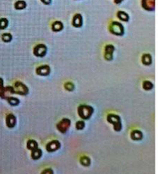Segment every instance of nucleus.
I'll list each match as a JSON object with an SVG mask.
<instances>
[{
    "instance_id": "aec40b11",
    "label": "nucleus",
    "mask_w": 158,
    "mask_h": 174,
    "mask_svg": "<svg viewBox=\"0 0 158 174\" xmlns=\"http://www.w3.org/2000/svg\"><path fill=\"white\" fill-rule=\"evenodd\" d=\"M27 6V4L23 0H19L15 4V8L17 10H22L25 9Z\"/></svg>"
},
{
    "instance_id": "0eeeda50",
    "label": "nucleus",
    "mask_w": 158,
    "mask_h": 174,
    "mask_svg": "<svg viewBox=\"0 0 158 174\" xmlns=\"http://www.w3.org/2000/svg\"><path fill=\"white\" fill-rule=\"evenodd\" d=\"M47 50V49L45 44H38L34 47V54L37 57H43L46 55Z\"/></svg>"
},
{
    "instance_id": "6ab92c4d",
    "label": "nucleus",
    "mask_w": 158,
    "mask_h": 174,
    "mask_svg": "<svg viewBox=\"0 0 158 174\" xmlns=\"http://www.w3.org/2000/svg\"><path fill=\"white\" fill-rule=\"evenodd\" d=\"M117 17L119 20L123 22H128L129 16L124 11H118L117 13Z\"/></svg>"
},
{
    "instance_id": "20e7f679",
    "label": "nucleus",
    "mask_w": 158,
    "mask_h": 174,
    "mask_svg": "<svg viewBox=\"0 0 158 174\" xmlns=\"http://www.w3.org/2000/svg\"><path fill=\"white\" fill-rule=\"evenodd\" d=\"M13 94H18L20 95H27L29 93V89L24 83L21 82H16L15 83L14 87H13Z\"/></svg>"
},
{
    "instance_id": "6e6552de",
    "label": "nucleus",
    "mask_w": 158,
    "mask_h": 174,
    "mask_svg": "<svg viewBox=\"0 0 158 174\" xmlns=\"http://www.w3.org/2000/svg\"><path fill=\"white\" fill-rule=\"evenodd\" d=\"M142 6L148 11H153L155 8V0H142Z\"/></svg>"
},
{
    "instance_id": "9d476101",
    "label": "nucleus",
    "mask_w": 158,
    "mask_h": 174,
    "mask_svg": "<svg viewBox=\"0 0 158 174\" xmlns=\"http://www.w3.org/2000/svg\"><path fill=\"white\" fill-rule=\"evenodd\" d=\"M61 148V144L58 140H53L47 144L46 150L48 152H55Z\"/></svg>"
},
{
    "instance_id": "f3484780",
    "label": "nucleus",
    "mask_w": 158,
    "mask_h": 174,
    "mask_svg": "<svg viewBox=\"0 0 158 174\" xmlns=\"http://www.w3.org/2000/svg\"><path fill=\"white\" fill-rule=\"evenodd\" d=\"M142 63L144 64V65H150L151 63H152V58H151V56L148 53H146V54H144L142 56Z\"/></svg>"
},
{
    "instance_id": "4468645a",
    "label": "nucleus",
    "mask_w": 158,
    "mask_h": 174,
    "mask_svg": "<svg viewBox=\"0 0 158 174\" xmlns=\"http://www.w3.org/2000/svg\"><path fill=\"white\" fill-rule=\"evenodd\" d=\"M131 138L135 141H139L143 139V133L138 130H135L131 133Z\"/></svg>"
},
{
    "instance_id": "ddd939ff",
    "label": "nucleus",
    "mask_w": 158,
    "mask_h": 174,
    "mask_svg": "<svg viewBox=\"0 0 158 174\" xmlns=\"http://www.w3.org/2000/svg\"><path fill=\"white\" fill-rule=\"evenodd\" d=\"M83 24V18L80 14H76L73 17V25L76 28H80Z\"/></svg>"
},
{
    "instance_id": "a211bd4d",
    "label": "nucleus",
    "mask_w": 158,
    "mask_h": 174,
    "mask_svg": "<svg viewBox=\"0 0 158 174\" xmlns=\"http://www.w3.org/2000/svg\"><path fill=\"white\" fill-rule=\"evenodd\" d=\"M27 149L31 150V151H33V150H35L38 148V144L37 143V141L34 140V139H30L27 141Z\"/></svg>"
},
{
    "instance_id": "b1692460",
    "label": "nucleus",
    "mask_w": 158,
    "mask_h": 174,
    "mask_svg": "<svg viewBox=\"0 0 158 174\" xmlns=\"http://www.w3.org/2000/svg\"><path fill=\"white\" fill-rule=\"evenodd\" d=\"M8 25V21L6 18L0 19V29H5Z\"/></svg>"
},
{
    "instance_id": "4be33fe9",
    "label": "nucleus",
    "mask_w": 158,
    "mask_h": 174,
    "mask_svg": "<svg viewBox=\"0 0 158 174\" xmlns=\"http://www.w3.org/2000/svg\"><path fill=\"white\" fill-rule=\"evenodd\" d=\"M79 162L84 167H88L91 164V160L87 156H83L80 158Z\"/></svg>"
},
{
    "instance_id": "393cba45",
    "label": "nucleus",
    "mask_w": 158,
    "mask_h": 174,
    "mask_svg": "<svg viewBox=\"0 0 158 174\" xmlns=\"http://www.w3.org/2000/svg\"><path fill=\"white\" fill-rule=\"evenodd\" d=\"M1 39L4 42H9L12 40V36L10 33H4L1 36Z\"/></svg>"
},
{
    "instance_id": "7ed1b4c3",
    "label": "nucleus",
    "mask_w": 158,
    "mask_h": 174,
    "mask_svg": "<svg viewBox=\"0 0 158 174\" xmlns=\"http://www.w3.org/2000/svg\"><path fill=\"white\" fill-rule=\"evenodd\" d=\"M109 31L114 35L123 36L124 33V27L120 22H113L110 24Z\"/></svg>"
},
{
    "instance_id": "bb28decb",
    "label": "nucleus",
    "mask_w": 158,
    "mask_h": 174,
    "mask_svg": "<svg viewBox=\"0 0 158 174\" xmlns=\"http://www.w3.org/2000/svg\"><path fill=\"white\" fill-rule=\"evenodd\" d=\"M85 127V123L83 121H78L76 123V128L77 130H82Z\"/></svg>"
},
{
    "instance_id": "423d86ee",
    "label": "nucleus",
    "mask_w": 158,
    "mask_h": 174,
    "mask_svg": "<svg viewBox=\"0 0 158 174\" xmlns=\"http://www.w3.org/2000/svg\"><path fill=\"white\" fill-rule=\"evenodd\" d=\"M8 94H13V87H4L3 79L0 78V96L3 98H7Z\"/></svg>"
},
{
    "instance_id": "f257e3e1",
    "label": "nucleus",
    "mask_w": 158,
    "mask_h": 174,
    "mask_svg": "<svg viewBox=\"0 0 158 174\" xmlns=\"http://www.w3.org/2000/svg\"><path fill=\"white\" fill-rule=\"evenodd\" d=\"M78 115L79 117L84 120L89 119L94 113V109L93 107L87 105H81L78 108Z\"/></svg>"
},
{
    "instance_id": "9b49d317",
    "label": "nucleus",
    "mask_w": 158,
    "mask_h": 174,
    "mask_svg": "<svg viewBox=\"0 0 158 174\" xmlns=\"http://www.w3.org/2000/svg\"><path fill=\"white\" fill-rule=\"evenodd\" d=\"M36 73H37L38 75H40V76H48L49 73H50V67L47 65L40 66L36 69Z\"/></svg>"
},
{
    "instance_id": "f03ea898",
    "label": "nucleus",
    "mask_w": 158,
    "mask_h": 174,
    "mask_svg": "<svg viewBox=\"0 0 158 174\" xmlns=\"http://www.w3.org/2000/svg\"><path fill=\"white\" fill-rule=\"evenodd\" d=\"M107 120L109 123L114 126V129L116 132H120L122 130V123H121V117L118 115L109 114L107 115Z\"/></svg>"
},
{
    "instance_id": "f8f14e48",
    "label": "nucleus",
    "mask_w": 158,
    "mask_h": 174,
    "mask_svg": "<svg viewBox=\"0 0 158 174\" xmlns=\"http://www.w3.org/2000/svg\"><path fill=\"white\" fill-rule=\"evenodd\" d=\"M6 123L9 128H14L16 125V117L13 114H9L6 118Z\"/></svg>"
},
{
    "instance_id": "412c9836",
    "label": "nucleus",
    "mask_w": 158,
    "mask_h": 174,
    "mask_svg": "<svg viewBox=\"0 0 158 174\" xmlns=\"http://www.w3.org/2000/svg\"><path fill=\"white\" fill-rule=\"evenodd\" d=\"M6 100L8 101V104H9L10 106H16L20 104V101H19L18 98H17L16 97H12V96H8V97L6 98Z\"/></svg>"
},
{
    "instance_id": "5701e85b",
    "label": "nucleus",
    "mask_w": 158,
    "mask_h": 174,
    "mask_svg": "<svg viewBox=\"0 0 158 174\" xmlns=\"http://www.w3.org/2000/svg\"><path fill=\"white\" fill-rule=\"evenodd\" d=\"M143 88L145 90H151L153 88V84L151 81H146L143 83Z\"/></svg>"
},
{
    "instance_id": "a878e982",
    "label": "nucleus",
    "mask_w": 158,
    "mask_h": 174,
    "mask_svg": "<svg viewBox=\"0 0 158 174\" xmlns=\"http://www.w3.org/2000/svg\"><path fill=\"white\" fill-rule=\"evenodd\" d=\"M64 87H65V89L68 90V91H73V90H74L75 86H74V85H73V83L68 82V83H65Z\"/></svg>"
},
{
    "instance_id": "2eb2a0df",
    "label": "nucleus",
    "mask_w": 158,
    "mask_h": 174,
    "mask_svg": "<svg viewBox=\"0 0 158 174\" xmlns=\"http://www.w3.org/2000/svg\"><path fill=\"white\" fill-rule=\"evenodd\" d=\"M63 29H64V25L59 21H56L52 24V30L55 32L61 31Z\"/></svg>"
},
{
    "instance_id": "cd10ccee",
    "label": "nucleus",
    "mask_w": 158,
    "mask_h": 174,
    "mask_svg": "<svg viewBox=\"0 0 158 174\" xmlns=\"http://www.w3.org/2000/svg\"><path fill=\"white\" fill-rule=\"evenodd\" d=\"M40 1L45 5H49L52 2V0H40Z\"/></svg>"
},
{
    "instance_id": "c756f323",
    "label": "nucleus",
    "mask_w": 158,
    "mask_h": 174,
    "mask_svg": "<svg viewBox=\"0 0 158 174\" xmlns=\"http://www.w3.org/2000/svg\"><path fill=\"white\" fill-rule=\"evenodd\" d=\"M123 1V0H114V2H115L116 4H118L121 3V2H122Z\"/></svg>"
},
{
    "instance_id": "39448f33",
    "label": "nucleus",
    "mask_w": 158,
    "mask_h": 174,
    "mask_svg": "<svg viewBox=\"0 0 158 174\" xmlns=\"http://www.w3.org/2000/svg\"><path fill=\"white\" fill-rule=\"evenodd\" d=\"M71 121L70 119L67 118H64L61 121H60L57 125V128L60 133L65 134L68 130L70 126Z\"/></svg>"
},
{
    "instance_id": "1a4fd4ad",
    "label": "nucleus",
    "mask_w": 158,
    "mask_h": 174,
    "mask_svg": "<svg viewBox=\"0 0 158 174\" xmlns=\"http://www.w3.org/2000/svg\"><path fill=\"white\" fill-rule=\"evenodd\" d=\"M115 48L112 44H108L105 47V58L108 61H112L113 59V53Z\"/></svg>"
},
{
    "instance_id": "c85d7f7f",
    "label": "nucleus",
    "mask_w": 158,
    "mask_h": 174,
    "mask_svg": "<svg viewBox=\"0 0 158 174\" xmlns=\"http://www.w3.org/2000/svg\"><path fill=\"white\" fill-rule=\"evenodd\" d=\"M42 173H53V171L52 170V169H46V170L43 171Z\"/></svg>"
},
{
    "instance_id": "dca6fc26",
    "label": "nucleus",
    "mask_w": 158,
    "mask_h": 174,
    "mask_svg": "<svg viewBox=\"0 0 158 174\" xmlns=\"http://www.w3.org/2000/svg\"><path fill=\"white\" fill-rule=\"evenodd\" d=\"M43 155V152L41 151V149H36L35 150H33L31 151V158L33 159L34 160H37L38 159H40L41 158Z\"/></svg>"
}]
</instances>
